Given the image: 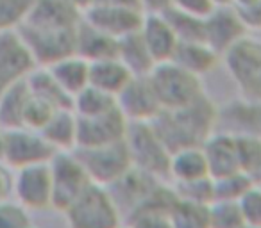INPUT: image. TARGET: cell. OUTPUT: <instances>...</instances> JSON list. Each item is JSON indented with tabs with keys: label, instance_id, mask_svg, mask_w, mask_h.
Listing matches in <instances>:
<instances>
[{
	"label": "cell",
	"instance_id": "1",
	"mask_svg": "<svg viewBox=\"0 0 261 228\" xmlns=\"http://www.w3.org/2000/svg\"><path fill=\"white\" fill-rule=\"evenodd\" d=\"M220 111L206 93L195 102L174 111H163L152 121L154 128L170 152L186 146H202L215 132Z\"/></svg>",
	"mask_w": 261,
	"mask_h": 228
},
{
	"label": "cell",
	"instance_id": "2",
	"mask_svg": "<svg viewBox=\"0 0 261 228\" xmlns=\"http://www.w3.org/2000/svg\"><path fill=\"white\" fill-rule=\"evenodd\" d=\"M63 214L68 228H120L125 221L111 192L97 184H91Z\"/></svg>",
	"mask_w": 261,
	"mask_h": 228
},
{
	"label": "cell",
	"instance_id": "3",
	"mask_svg": "<svg viewBox=\"0 0 261 228\" xmlns=\"http://www.w3.org/2000/svg\"><path fill=\"white\" fill-rule=\"evenodd\" d=\"M147 77L160 98L163 111L185 107L204 94L200 77L181 68L174 61L156 64Z\"/></svg>",
	"mask_w": 261,
	"mask_h": 228
},
{
	"label": "cell",
	"instance_id": "4",
	"mask_svg": "<svg viewBox=\"0 0 261 228\" xmlns=\"http://www.w3.org/2000/svg\"><path fill=\"white\" fill-rule=\"evenodd\" d=\"M123 141H125L133 166L136 170L160 178V180L168 178V164H170L172 152L156 132L152 121L150 123H129Z\"/></svg>",
	"mask_w": 261,
	"mask_h": 228
},
{
	"label": "cell",
	"instance_id": "5",
	"mask_svg": "<svg viewBox=\"0 0 261 228\" xmlns=\"http://www.w3.org/2000/svg\"><path fill=\"white\" fill-rule=\"evenodd\" d=\"M48 166L52 177V209L65 212L93 182L73 150L56 152Z\"/></svg>",
	"mask_w": 261,
	"mask_h": 228
},
{
	"label": "cell",
	"instance_id": "6",
	"mask_svg": "<svg viewBox=\"0 0 261 228\" xmlns=\"http://www.w3.org/2000/svg\"><path fill=\"white\" fill-rule=\"evenodd\" d=\"M73 153L83 162L91 182L102 187H109L111 184H115L133 168L125 141L93 146V148H75Z\"/></svg>",
	"mask_w": 261,
	"mask_h": 228
},
{
	"label": "cell",
	"instance_id": "7",
	"mask_svg": "<svg viewBox=\"0 0 261 228\" xmlns=\"http://www.w3.org/2000/svg\"><path fill=\"white\" fill-rule=\"evenodd\" d=\"M222 57L243 98L261 102V41L245 36Z\"/></svg>",
	"mask_w": 261,
	"mask_h": 228
},
{
	"label": "cell",
	"instance_id": "8",
	"mask_svg": "<svg viewBox=\"0 0 261 228\" xmlns=\"http://www.w3.org/2000/svg\"><path fill=\"white\" fill-rule=\"evenodd\" d=\"M56 150L48 145V141L41 136L40 131L27 127L4 131L0 159L4 160L13 171L25 166H33V164L48 162Z\"/></svg>",
	"mask_w": 261,
	"mask_h": 228
},
{
	"label": "cell",
	"instance_id": "9",
	"mask_svg": "<svg viewBox=\"0 0 261 228\" xmlns=\"http://www.w3.org/2000/svg\"><path fill=\"white\" fill-rule=\"evenodd\" d=\"M75 30L73 29H47V27L22 25L18 29L29 47L38 66H50L56 61L75 54Z\"/></svg>",
	"mask_w": 261,
	"mask_h": 228
},
{
	"label": "cell",
	"instance_id": "10",
	"mask_svg": "<svg viewBox=\"0 0 261 228\" xmlns=\"http://www.w3.org/2000/svg\"><path fill=\"white\" fill-rule=\"evenodd\" d=\"M13 198L27 210L52 209V177L48 162L13 171Z\"/></svg>",
	"mask_w": 261,
	"mask_h": 228
},
{
	"label": "cell",
	"instance_id": "11",
	"mask_svg": "<svg viewBox=\"0 0 261 228\" xmlns=\"http://www.w3.org/2000/svg\"><path fill=\"white\" fill-rule=\"evenodd\" d=\"M36 66L18 30L0 32V94L15 84L23 82Z\"/></svg>",
	"mask_w": 261,
	"mask_h": 228
},
{
	"label": "cell",
	"instance_id": "12",
	"mask_svg": "<svg viewBox=\"0 0 261 228\" xmlns=\"http://www.w3.org/2000/svg\"><path fill=\"white\" fill-rule=\"evenodd\" d=\"M116 105L129 123H150L163 112L149 77H133L116 94Z\"/></svg>",
	"mask_w": 261,
	"mask_h": 228
},
{
	"label": "cell",
	"instance_id": "13",
	"mask_svg": "<svg viewBox=\"0 0 261 228\" xmlns=\"http://www.w3.org/2000/svg\"><path fill=\"white\" fill-rule=\"evenodd\" d=\"M129 121L125 120L118 105L109 112L93 118L77 116V146L75 148H93V146L111 145L125 139ZM73 148V150H75Z\"/></svg>",
	"mask_w": 261,
	"mask_h": 228
},
{
	"label": "cell",
	"instance_id": "14",
	"mask_svg": "<svg viewBox=\"0 0 261 228\" xmlns=\"http://www.w3.org/2000/svg\"><path fill=\"white\" fill-rule=\"evenodd\" d=\"M247 27L240 20L232 6H215L211 13L204 16V41L224 55L231 47L247 36Z\"/></svg>",
	"mask_w": 261,
	"mask_h": 228
},
{
	"label": "cell",
	"instance_id": "15",
	"mask_svg": "<svg viewBox=\"0 0 261 228\" xmlns=\"http://www.w3.org/2000/svg\"><path fill=\"white\" fill-rule=\"evenodd\" d=\"M83 20L90 25L97 27L98 30L109 34L115 40L133 34L140 29L143 20V11L125 6L106 4L97 2L83 13Z\"/></svg>",
	"mask_w": 261,
	"mask_h": 228
},
{
	"label": "cell",
	"instance_id": "16",
	"mask_svg": "<svg viewBox=\"0 0 261 228\" xmlns=\"http://www.w3.org/2000/svg\"><path fill=\"white\" fill-rule=\"evenodd\" d=\"M202 150L206 155L211 178H220L242 171L240 138L234 132H213L202 143Z\"/></svg>",
	"mask_w": 261,
	"mask_h": 228
},
{
	"label": "cell",
	"instance_id": "17",
	"mask_svg": "<svg viewBox=\"0 0 261 228\" xmlns=\"http://www.w3.org/2000/svg\"><path fill=\"white\" fill-rule=\"evenodd\" d=\"M138 30L156 64L172 61L179 45V38L163 13H143Z\"/></svg>",
	"mask_w": 261,
	"mask_h": 228
},
{
	"label": "cell",
	"instance_id": "18",
	"mask_svg": "<svg viewBox=\"0 0 261 228\" xmlns=\"http://www.w3.org/2000/svg\"><path fill=\"white\" fill-rule=\"evenodd\" d=\"M160 182H161L160 178L150 177V175L143 173V171L136 170L133 166L123 177H120L115 184H111L106 189L111 192L113 200L120 207V210L123 214V219H125L133 210H136L145 202L147 196L152 192V189Z\"/></svg>",
	"mask_w": 261,
	"mask_h": 228
},
{
	"label": "cell",
	"instance_id": "19",
	"mask_svg": "<svg viewBox=\"0 0 261 228\" xmlns=\"http://www.w3.org/2000/svg\"><path fill=\"white\" fill-rule=\"evenodd\" d=\"M83 13L70 0H34L27 20L22 25L47 29H73L79 25Z\"/></svg>",
	"mask_w": 261,
	"mask_h": 228
},
{
	"label": "cell",
	"instance_id": "20",
	"mask_svg": "<svg viewBox=\"0 0 261 228\" xmlns=\"http://www.w3.org/2000/svg\"><path fill=\"white\" fill-rule=\"evenodd\" d=\"M168 178H172V184H188L210 178V168L202 146H186L172 152Z\"/></svg>",
	"mask_w": 261,
	"mask_h": 228
},
{
	"label": "cell",
	"instance_id": "21",
	"mask_svg": "<svg viewBox=\"0 0 261 228\" xmlns=\"http://www.w3.org/2000/svg\"><path fill=\"white\" fill-rule=\"evenodd\" d=\"M116 50H118V40L102 32L97 27L90 25V23L81 18L75 30L77 55L86 59L88 62H93V61H100V59L116 57Z\"/></svg>",
	"mask_w": 261,
	"mask_h": 228
},
{
	"label": "cell",
	"instance_id": "22",
	"mask_svg": "<svg viewBox=\"0 0 261 228\" xmlns=\"http://www.w3.org/2000/svg\"><path fill=\"white\" fill-rule=\"evenodd\" d=\"M40 132L56 152H70L77 146V114L72 107L58 109Z\"/></svg>",
	"mask_w": 261,
	"mask_h": 228
},
{
	"label": "cell",
	"instance_id": "23",
	"mask_svg": "<svg viewBox=\"0 0 261 228\" xmlns=\"http://www.w3.org/2000/svg\"><path fill=\"white\" fill-rule=\"evenodd\" d=\"M133 77L135 75L125 68V64L118 57L90 62V86L113 94L115 98L130 82Z\"/></svg>",
	"mask_w": 261,
	"mask_h": 228
},
{
	"label": "cell",
	"instance_id": "24",
	"mask_svg": "<svg viewBox=\"0 0 261 228\" xmlns=\"http://www.w3.org/2000/svg\"><path fill=\"white\" fill-rule=\"evenodd\" d=\"M47 68L56 82L63 87V91L72 98L86 86H90V62L77 54L59 59Z\"/></svg>",
	"mask_w": 261,
	"mask_h": 228
},
{
	"label": "cell",
	"instance_id": "25",
	"mask_svg": "<svg viewBox=\"0 0 261 228\" xmlns=\"http://www.w3.org/2000/svg\"><path fill=\"white\" fill-rule=\"evenodd\" d=\"M218 59L220 55L204 41H179L172 61L202 79L217 66Z\"/></svg>",
	"mask_w": 261,
	"mask_h": 228
},
{
	"label": "cell",
	"instance_id": "26",
	"mask_svg": "<svg viewBox=\"0 0 261 228\" xmlns=\"http://www.w3.org/2000/svg\"><path fill=\"white\" fill-rule=\"evenodd\" d=\"M116 57L125 64V68L135 77H147L156 66L152 55L147 50L145 43L140 36V30L120 38Z\"/></svg>",
	"mask_w": 261,
	"mask_h": 228
},
{
	"label": "cell",
	"instance_id": "27",
	"mask_svg": "<svg viewBox=\"0 0 261 228\" xmlns=\"http://www.w3.org/2000/svg\"><path fill=\"white\" fill-rule=\"evenodd\" d=\"M27 87L34 96L48 102L56 109H66L72 107V96L63 91V87L56 82L52 73L48 72L47 66H36L31 72V75L25 79Z\"/></svg>",
	"mask_w": 261,
	"mask_h": 228
},
{
	"label": "cell",
	"instance_id": "28",
	"mask_svg": "<svg viewBox=\"0 0 261 228\" xmlns=\"http://www.w3.org/2000/svg\"><path fill=\"white\" fill-rule=\"evenodd\" d=\"M29 96L31 91L25 80L15 84L0 94V125L4 131L23 127V116H25Z\"/></svg>",
	"mask_w": 261,
	"mask_h": 228
},
{
	"label": "cell",
	"instance_id": "29",
	"mask_svg": "<svg viewBox=\"0 0 261 228\" xmlns=\"http://www.w3.org/2000/svg\"><path fill=\"white\" fill-rule=\"evenodd\" d=\"M168 216L174 228H210V203H199L175 196Z\"/></svg>",
	"mask_w": 261,
	"mask_h": 228
},
{
	"label": "cell",
	"instance_id": "30",
	"mask_svg": "<svg viewBox=\"0 0 261 228\" xmlns=\"http://www.w3.org/2000/svg\"><path fill=\"white\" fill-rule=\"evenodd\" d=\"M72 109L79 118L100 116L116 109V98L93 86H86L72 98Z\"/></svg>",
	"mask_w": 261,
	"mask_h": 228
},
{
	"label": "cell",
	"instance_id": "31",
	"mask_svg": "<svg viewBox=\"0 0 261 228\" xmlns=\"http://www.w3.org/2000/svg\"><path fill=\"white\" fill-rule=\"evenodd\" d=\"M163 15L175 30L179 41H204V16L190 15L175 8L167 9Z\"/></svg>",
	"mask_w": 261,
	"mask_h": 228
},
{
	"label": "cell",
	"instance_id": "32",
	"mask_svg": "<svg viewBox=\"0 0 261 228\" xmlns=\"http://www.w3.org/2000/svg\"><path fill=\"white\" fill-rule=\"evenodd\" d=\"M242 152V171L261 185V136H238Z\"/></svg>",
	"mask_w": 261,
	"mask_h": 228
},
{
	"label": "cell",
	"instance_id": "33",
	"mask_svg": "<svg viewBox=\"0 0 261 228\" xmlns=\"http://www.w3.org/2000/svg\"><path fill=\"white\" fill-rule=\"evenodd\" d=\"M250 185H254V182L243 171H236V173L225 175V177L220 178H213V202L215 200L238 202Z\"/></svg>",
	"mask_w": 261,
	"mask_h": 228
},
{
	"label": "cell",
	"instance_id": "34",
	"mask_svg": "<svg viewBox=\"0 0 261 228\" xmlns=\"http://www.w3.org/2000/svg\"><path fill=\"white\" fill-rule=\"evenodd\" d=\"M33 6L34 0H0V32L18 30Z\"/></svg>",
	"mask_w": 261,
	"mask_h": 228
},
{
	"label": "cell",
	"instance_id": "35",
	"mask_svg": "<svg viewBox=\"0 0 261 228\" xmlns=\"http://www.w3.org/2000/svg\"><path fill=\"white\" fill-rule=\"evenodd\" d=\"M210 228H245L236 202L215 200L210 203Z\"/></svg>",
	"mask_w": 261,
	"mask_h": 228
},
{
	"label": "cell",
	"instance_id": "36",
	"mask_svg": "<svg viewBox=\"0 0 261 228\" xmlns=\"http://www.w3.org/2000/svg\"><path fill=\"white\" fill-rule=\"evenodd\" d=\"M31 210H27L15 198L0 200V228H29Z\"/></svg>",
	"mask_w": 261,
	"mask_h": 228
},
{
	"label": "cell",
	"instance_id": "37",
	"mask_svg": "<svg viewBox=\"0 0 261 228\" xmlns=\"http://www.w3.org/2000/svg\"><path fill=\"white\" fill-rule=\"evenodd\" d=\"M236 203L245 226L261 228V185H250Z\"/></svg>",
	"mask_w": 261,
	"mask_h": 228
},
{
	"label": "cell",
	"instance_id": "38",
	"mask_svg": "<svg viewBox=\"0 0 261 228\" xmlns=\"http://www.w3.org/2000/svg\"><path fill=\"white\" fill-rule=\"evenodd\" d=\"M129 228H174L170 216L165 210L156 209H138L125 217Z\"/></svg>",
	"mask_w": 261,
	"mask_h": 228
},
{
	"label": "cell",
	"instance_id": "39",
	"mask_svg": "<svg viewBox=\"0 0 261 228\" xmlns=\"http://www.w3.org/2000/svg\"><path fill=\"white\" fill-rule=\"evenodd\" d=\"M54 111H58V109L52 107L48 102L41 100V98L34 96V94L31 93L29 102H27L25 116H23V127L41 131V128L45 127V123L50 120Z\"/></svg>",
	"mask_w": 261,
	"mask_h": 228
},
{
	"label": "cell",
	"instance_id": "40",
	"mask_svg": "<svg viewBox=\"0 0 261 228\" xmlns=\"http://www.w3.org/2000/svg\"><path fill=\"white\" fill-rule=\"evenodd\" d=\"M177 192V196L192 202L199 203H211L215 198L213 194V178H202L197 182H188V184H172Z\"/></svg>",
	"mask_w": 261,
	"mask_h": 228
},
{
	"label": "cell",
	"instance_id": "41",
	"mask_svg": "<svg viewBox=\"0 0 261 228\" xmlns=\"http://www.w3.org/2000/svg\"><path fill=\"white\" fill-rule=\"evenodd\" d=\"M172 8L195 16H206L215 8L213 0H172Z\"/></svg>",
	"mask_w": 261,
	"mask_h": 228
},
{
	"label": "cell",
	"instance_id": "42",
	"mask_svg": "<svg viewBox=\"0 0 261 228\" xmlns=\"http://www.w3.org/2000/svg\"><path fill=\"white\" fill-rule=\"evenodd\" d=\"M13 196V170L0 159V200Z\"/></svg>",
	"mask_w": 261,
	"mask_h": 228
},
{
	"label": "cell",
	"instance_id": "43",
	"mask_svg": "<svg viewBox=\"0 0 261 228\" xmlns=\"http://www.w3.org/2000/svg\"><path fill=\"white\" fill-rule=\"evenodd\" d=\"M143 13H165L172 8V0H140Z\"/></svg>",
	"mask_w": 261,
	"mask_h": 228
},
{
	"label": "cell",
	"instance_id": "44",
	"mask_svg": "<svg viewBox=\"0 0 261 228\" xmlns=\"http://www.w3.org/2000/svg\"><path fill=\"white\" fill-rule=\"evenodd\" d=\"M97 2H106V4H115V6H125V8H135V9H140V0H97ZM95 2V4H97Z\"/></svg>",
	"mask_w": 261,
	"mask_h": 228
},
{
	"label": "cell",
	"instance_id": "45",
	"mask_svg": "<svg viewBox=\"0 0 261 228\" xmlns=\"http://www.w3.org/2000/svg\"><path fill=\"white\" fill-rule=\"evenodd\" d=\"M70 2H72V4L75 6V8L79 9L81 13H84L88 8H91V6H93L97 0H70Z\"/></svg>",
	"mask_w": 261,
	"mask_h": 228
},
{
	"label": "cell",
	"instance_id": "46",
	"mask_svg": "<svg viewBox=\"0 0 261 228\" xmlns=\"http://www.w3.org/2000/svg\"><path fill=\"white\" fill-rule=\"evenodd\" d=\"M2 141H4V128L0 125V153H2Z\"/></svg>",
	"mask_w": 261,
	"mask_h": 228
},
{
	"label": "cell",
	"instance_id": "47",
	"mask_svg": "<svg viewBox=\"0 0 261 228\" xmlns=\"http://www.w3.org/2000/svg\"><path fill=\"white\" fill-rule=\"evenodd\" d=\"M215 6H229V0H213Z\"/></svg>",
	"mask_w": 261,
	"mask_h": 228
},
{
	"label": "cell",
	"instance_id": "48",
	"mask_svg": "<svg viewBox=\"0 0 261 228\" xmlns=\"http://www.w3.org/2000/svg\"><path fill=\"white\" fill-rule=\"evenodd\" d=\"M120 228H129V226H127V224H123V226H120Z\"/></svg>",
	"mask_w": 261,
	"mask_h": 228
},
{
	"label": "cell",
	"instance_id": "49",
	"mask_svg": "<svg viewBox=\"0 0 261 228\" xmlns=\"http://www.w3.org/2000/svg\"><path fill=\"white\" fill-rule=\"evenodd\" d=\"M29 228H38V226H33V224H31V226Z\"/></svg>",
	"mask_w": 261,
	"mask_h": 228
},
{
	"label": "cell",
	"instance_id": "50",
	"mask_svg": "<svg viewBox=\"0 0 261 228\" xmlns=\"http://www.w3.org/2000/svg\"><path fill=\"white\" fill-rule=\"evenodd\" d=\"M245 228H250V226H245Z\"/></svg>",
	"mask_w": 261,
	"mask_h": 228
}]
</instances>
